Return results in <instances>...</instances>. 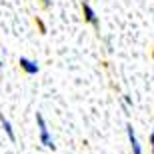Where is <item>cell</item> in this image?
<instances>
[{
    "instance_id": "1",
    "label": "cell",
    "mask_w": 154,
    "mask_h": 154,
    "mask_svg": "<svg viewBox=\"0 0 154 154\" xmlns=\"http://www.w3.org/2000/svg\"><path fill=\"white\" fill-rule=\"evenodd\" d=\"M36 124H38V130H40V142H42V146L54 150V142H52V136H50V130H48V124H46L44 116L40 114V112H36Z\"/></svg>"
},
{
    "instance_id": "2",
    "label": "cell",
    "mask_w": 154,
    "mask_h": 154,
    "mask_svg": "<svg viewBox=\"0 0 154 154\" xmlns=\"http://www.w3.org/2000/svg\"><path fill=\"white\" fill-rule=\"evenodd\" d=\"M82 14H84V20L88 24H92L94 28H98L100 26V22H98V16H96V12L92 10V6L88 4V2H84L82 0Z\"/></svg>"
},
{
    "instance_id": "3",
    "label": "cell",
    "mask_w": 154,
    "mask_h": 154,
    "mask_svg": "<svg viewBox=\"0 0 154 154\" xmlns=\"http://www.w3.org/2000/svg\"><path fill=\"white\" fill-rule=\"evenodd\" d=\"M18 64H20V68L26 72L28 76H34V74H38V70H40V66L34 62V60H30V58H26V56H20V60H18Z\"/></svg>"
},
{
    "instance_id": "4",
    "label": "cell",
    "mask_w": 154,
    "mask_h": 154,
    "mask_svg": "<svg viewBox=\"0 0 154 154\" xmlns=\"http://www.w3.org/2000/svg\"><path fill=\"white\" fill-rule=\"evenodd\" d=\"M126 134H128V142H130L132 154H144V152H142V146H140L136 134H134V128H132V124H126Z\"/></svg>"
},
{
    "instance_id": "5",
    "label": "cell",
    "mask_w": 154,
    "mask_h": 154,
    "mask_svg": "<svg viewBox=\"0 0 154 154\" xmlns=\"http://www.w3.org/2000/svg\"><path fill=\"white\" fill-rule=\"evenodd\" d=\"M0 124H2V128H4V132H6V136L10 138L12 142L16 140V134H14V128H12V124L8 122V120L4 118V114H0Z\"/></svg>"
},
{
    "instance_id": "6",
    "label": "cell",
    "mask_w": 154,
    "mask_h": 154,
    "mask_svg": "<svg viewBox=\"0 0 154 154\" xmlns=\"http://www.w3.org/2000/svg\"><path fill=\"white\" fill-rule=\"evenodd\" d=\"M36 24H38L40 32H46V26H44V22H42V20H40V18H36Z\"/></svg>"
},
{
    "instance_id": "7",
    "label": "cell",
    "mask_w": 154,
    "mask_h": 154,
    "mask_svg": "<svg viewBox=\"0 0 154 154\" xmlns=\"http://www.w3.org/2000/svg\"><path fill=\"white\" fill-rule=\"evenodd\" d=\"M150 148H152V154H154V130H152V134H150Z\"/></svg>"
},
{
    "instance_id": "8",
    "label": "cell",
    "mask_w": 154,
    "mask_h": 154,
    "mask_svg": "<svg viewBox=\"0 0 154 154\" xmlns=\"http://www.w3.org/2000/svg\"><path fill=\"white\" fill-rule=\"evenodd\" d=\"M42 2H44V6H48V4H50V0H42Z\"/></svg>"
},
{
    "instance_id": "9",
    "label": "cell",
    "mask_w": 154,
    "mask_h": 154,
    "mask_svg": "<svg viewBox=\"0 0 154 154\" xmlns=\"http://www.w3.org/2000/svg\"><path fill=\"white\" fill-rule=\"evenodd\" d=\"M0 66H2V60H0Z\"/></svg>"
}]
</instances>
